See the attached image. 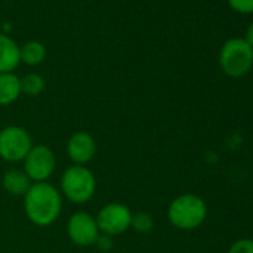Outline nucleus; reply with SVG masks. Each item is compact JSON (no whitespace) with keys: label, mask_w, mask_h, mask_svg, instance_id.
Instances as JSON below:
<instances>
[{"label":"nucleus","mask_w":253,"mask_h":253,"mask_svg":"<svg viewBox=\"0 0 253 253\" xmlns=\"http://www.w3.org/2000/svg\"><path fill=\"white\" fill-rule=\"evenodd\" d=\"M24 210L35 225L48 226L54 223L61 213V195L46 182L35 183L24 195Z\"/></svg>","instance_id":"f257e3e1"},{"label":"nucleus","mask_w":253,"mask_h":253,"mask_svg":"<svg viewBox=\"0 0 253 253\" xmlns=\"http://www.w3.org/2000/svg\"><path fill=\"white\" fill-rule=\"evenodd\" d=\"M167 216L173 226L183 231H191L198 228L206 220L207 206L201 197L195 194H183L170 203Z\"/></svg>","instance_id":"f03ea898"},{"label":"nucleus","mask_w":253,"mask_h":253,"mask_svg":"<svg viewBox=\"0 0 253 253\" xmlns=\"http://www.w3.org/2000/svg\"><path fill=\"white\" fill-rule=\"evenodd\" d=\"M219 64L228 76L241 78L249 73L253 66V48L246 42V39H229L220 49Z\"/></svg>","instance_id":"7ed1b4c3"},{"label":"nucleus","mask_w":253,"mask_h":253,"mask_svg":"<svg viewBox=\"0 0 253 253\" xmlns=\"http://www.w3.org/2000/svg\"><path fill=\"white\" fill-rule=\"evenodd\" d=\"M95 177L91 170L85 166H72L69 167L61 177V191L76 204H84L94 197L95 192Z\"/></svg>","instance_id":"20e7f679"},{"label":"nucleus","mask_w":253,"mask_h":253,"mask_svg":"<svg viewBox=\"0 0 253 253\" xmlns=\"http://www.w3.org/2000/svg\"><path fill=\"white\" fill-rule=\"evenodd\" d=\"M33 148L30 134L17 125L6 126L0 131V158L8 163L24 161Z\"/></svg>","instance_id":"39448f33"},{"label":"nucleus","mask_w":253,"mask_h":253,"mask_svg":"<svg viewBox=\"0 0 253 253\" xmlns=\"http://www.w3.org/2000/svg\"><path fill=\"white\" fill-rule=\"evenodd\" d=\"M133 213L125 204L112 203L104 206L97 214L98 229L106 235H119L131 228Z\"/></svg>","instance_id":"423d86ee"},{"label":"nucleus","mask_w":253,"mask_h":253,"mask_svg":"<svg viewBox=\"0 0 253 253\" xmlns=\"http://www.w3.org/2000/svg\"><path fill=\"white\" fill-rule=\"evenodd\" d=\"M55 170V157L54 152L45 146L38 145L30 149L27 157L24 158V173L30 180L36 183L45 182Z\"/></svg>","instance_id":"0eeeda50"},{"label":"nucleus","mask_w":253,"mask_h":253,"mask_svg":"<svg viewBox=\"0 0 253 253\" xmlns=\"http://www.w3.org/2000/svg\"><path fill=\"white\" fill-rule=\"evenodd\" d=\"M67 232L70 240L82 247L92 246L100 238V229L97 220L89 213L85 211H78L69 219Z\"/></svg>","instance_id":"6e6552de"},{"label":"nucleus","mask_w":253,"mask_h":253,"mask_svg":"<svg viewBox=\"0 0 253 253\" xmlns=\"http://www.w3.org/2000/svg\"><path fill=\"white\" fill-rule=\"evenodd\" d=\"M95 142L91 134L85 131L75 133L67 142L69 158L76 163V166H84L89 163L95 155Z\"/></svg>","instance_id":"1a4fd4ad"},{"label":"nucleus","mask_w":253,"mask_h":253,"mask_svg":"<svg viewBox=\"0 0 253 253\" xmlns=\"http://www.w3.org/2000/svg\"><path fill=\"white\" fill-rule=\"evenodd\" d=\"M20 63V46L14 39L0 33V73H12Z\"/></svg>","instance_id":"9d476101"},{"label":"nucleus","mask_w":253,"mask_h":253,"mask_svg":"<svg viewBox=\"0 0 253 253\" xmlns=\"http://www.w3.org/2000/svg\"><path fill=\"white\" fill-rule=\"evenodd\" d=\"M21 94L20 78L14 73H0V106L14 103Z\"/></svg>","instance_id":"9b49d317"},{"label":"nucleus","mask_w":253,"mask_h":253,"mask_svg":"<svg viewBox=\"0 0 253 253\" xmlns=\"http://www.w3.org/2000/svg\"><path fill=\"white\" fill-rule=\"evenodd\" d=\"M3 188L11 195H26L30 189V179L29 176L21 170H8L3 176Z\"/></svg>","instance_id":"f8f14e48"},{"label":"nucleus","mask_w":253,"mask_h":253,"mask_svg":"<svg viewBox=\"0 0 253 253\" xmlns=\"http://www.w3.org/2000/svg\"><path fill=\"white\" fill-rule=\"evenodd\" d=\"M46 57V48L43 43L38 41H30L24 46L20 48V58L23 63L29 66H38L41 64Z\"/></svg>","instance_id":"ddd939ff"},{"label":"nucleus","mask_w":253,"mask_h":253,"mask_svg":"<svg viewBox=\"0 0 253 253\" xmlns=\"http://www.w3.org/2000/svg\"><path fill=\"white\" fill-rule=\"evenodd\" d=\"M20 85H21V92L35 97L45 89V79L38 73H29L20 79Z\"/></svg>","instance_id":"4468645a"},{"label":"nucleus","mask_w":253,"mask_h":253,"mask_svg":"<svg viewBox=\"0 0 253 253\" xmlns=\"http://www.w3.org/2000/svg\"><path fill=\"white\" fill-rule=\"evenodd\" d=\"M131 226L137 232H149L154 226V219L149 213H136L133 214Z\"/></svg>","instance_id":"2eb2a0df"},{"label":"nucleus","mask_w":253,"mask_h":253,"mask_svg":"<svg viewBox=\"0 0 253 253\" xmlns=\"http://www.w3.org/2000/svg\"><path fill=\"white\" fill-rule=\"evenodd\" d=\"M228 253H253V240L240 238L228 250Z\"/></svg>","instance_id":"dca6fc26"},{"label":"nucleus","mask_w":253,"mask_h":253,"mask_svg":"<svg viewBox=\"0 0 253 253\" xmlns=\"http://www.w3.org/2000/svg\"><path fill=\"white\" fill-rule=\"evenodd\" d=\"M229 6L241 14H252L253 12V0H228Z\"/></svg>","instance_id":"f3484780"},{"label":"nucleus","mask_w":253,"mask_h":253,"mask_svg":"<svg viewBox=\"0 0 253 253\" xmlns=\"http://www.w3.org/2000/svg\"><path fill=\"white\" fill-rule=\"evenodd\" d=\"M246 42L253 48V23L249 26V29H247V33H246Z\"/></svg>","instance_id":"a211bd4d"}]
</instances>
